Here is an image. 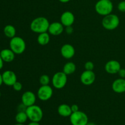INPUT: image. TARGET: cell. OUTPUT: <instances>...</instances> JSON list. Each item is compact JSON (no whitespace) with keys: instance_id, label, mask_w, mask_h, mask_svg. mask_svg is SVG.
<instances>
[{"instance_id":"6da1fadb","label":"cell","mask_w":125,"mask_h":125,"mask_svg":"<svg viewBox=\"0 0 125 125\" xmlns=\"http://www.w3.org/2000/svg\"><path fill=\"white\" fill-rule=\"evenodd\" d=\"M50 22L48 20L44 17H39L34 18L30 24L31 30L34 33H40L48 32Z\"/></svg>"},{"instance_id":"9a60e30c","label":"cell","mask_w":125,"mask_h":125,"mask_svg":"<svg viewBox=\"0 0 125 125\" xmlns=\"http://www.w3.org/2000/svg\"><path fill=\"white\" fill-rule=\"evenodd\" d=\"M60 21L64 27L72 26L75 21L74 14L70 11H65L62 13L60 18Z\"/></svg>"},{"instance_id":"ac0fdd59","label":"cell","mask_w":125,"mask_h":125,"mask_svg":"<svg viewBox=\"0 0 125 125\" xmlns=\"http://www.w3.org/2000/svg\"><path fill=\"white\" fill-rule=\"evenodd\" d=\"M57 112L61 117H70L71 114L73 113L71 109V106L67 104H62L59 105L57 108Z\"/></svg>"},{"instance_id":"8d00e7d4","label":"cell","mask_w":125,"mask_h":125,"mask_svg":"<svg viewBox=\"0 0 125 125\" xmlns=\"http://www.w3.org/2000/svg\"></svg>"},{"instance_id":"5b68a950","label":"cell","mask_w":125,"mask_h":125,"mask_svg":"<svg viewBox=\"0 0 125 125\" xmlns=\"http://www.w3.org/2000/svg\"><path fill=\"white\" fill-rule=\"evenodd\" d=\"M26 113L31 122H40L43 117V112L42 108L35 104L27 107Z\"/></svg>"},{"instance_id":"4fadbf2b","label":"cell","mask_w":125,"mask_h":125,"mask_svg":"<svg viewBox=\"0 0 125 125\" xmlns=\"http://www.w3.org/2000/svg\"><path fill=\"white\" fill-rule=\"evenodd\" d=\"M64 30V26L61 22L54 21L50 24L48 32L51 35L57 36L62 34Z\"/></svg>"},{"instance_id":"d6a6232c","label":"cell","mask_w":125,"mask_h":125,"mask_svg":"<svg viewBox=\"0 0 125 125\" xmlns=\"http://www.w3.org/2000/svg\"><path fill=\"white\" fill-rule=\"evenodd\" d=\"M59 1L62 3H67V2H70L71 0H59Z\"/></svg>"},{"instance_id":"4316f807","label":"cell","mask_w":125,"mask_h":125,"mask_svg":"<svg viewBox=\"0 0 125 125\" xmlns=\"http://www.w3.org/2000/svg\"><path fill=\"white\" fill-rule=\"evenodd\" d=\"M65 31L68 35H70L73 32V28L72 26H67L65 28Z\"/></svg>"},{"instance_id":"d590c367","label":"cell","mask_w":125,"mask_h":125,"mask_svg":"<svg viewBox=\"0 0 125 125\" xmlns=\"http://www.w3.org/2000/svg\"><path fill=\"white\" fill-rule=\"evenodd\" d=\"M1 91H0V98H1Z\"/></svg>"},{"instance_id":"e575fe53","label":"cell","mask_w":125,"mask_h":125,"mask_svg":"<svg viewBox=\"0 0 125 125\" xmlns=\"http://www.w3.org/2000/svg\"><path fill=\"white\" fill-rule=\"evenodd\" d=\"M14 125H24V124H21V123H17V124H15Z\"/></svg>"},{"instance_id":"ffe728a7","label":"cell","mask_w":125,"mask_h":125,"mask_svg":"<svg viewBox=\"0 0 125 125\" xmlns=\"http://www.w3.org/2000/svg\"><path fill=\"white\" fill-rule=\"evenodd\" d=\"M76 70V66L75 63L73 62H68L63 65V73H65L67 76L73 74Z\"/></svg>"},{"instance_id":"7a4b0ae2","label":"cell","mask_w":125,"mask_h":125,"mask_svg":"<svg viewBox=\"0 0 125 125\" xmlns=\"http://www.w3.org/2000/svg\"><path fill=\"white\" fill-rule=\"evenodd\" d=\"M114 5L111 0H99L95 5L96 13L103 17L112 13Z\"/></svg>"},{"instance_id":"277c9868","label":"cell","mask_w":125,"mask_h":125,"mask_svg":"<svg viewBox=\"0 0 125 125\" xmlns=\"http://www.w3.org/2000/svg\"><path fill=\"white\" fill-rule=\"evenodd\" d=\"M101 24H102L103 27L106 30H115L119 26L120 18L117 15L110 13L103 17Z\"/></svg>"},{"instance_id":"8fae6325","label":"cell","mask_w":125,"mask_h":125,"mask_svg":"<svg viewBox=\"0 0 125 125\" xmlns=\"http://www.w3.org/2000/svg\"><path fill=\"white\" fill-rule=\"evenodd\" d=\"M21 103L26 107L32 106L36 102L37 96L32 91H26L21 96Z\"/></svg>"},{"instance_id":"e0dca14e","label":"cell","mask_w":125,"mask_h":125,"mask_svg":"<svg viewBox=\"0 0 125 125\" xmlns=\"http://www.w3.org/2000/svg\"><path fill=\"white\" fill-rule=\"evenodd\" d=\"M0 56L4 62L10 63L15 59V54L10 49L5 48L0 51Z\"/></svg>"},{"instance_id":"83f0119b","label":"cell","mask_w":125,"mask_h":125,"mask_svg":"<svg viewBox=\"0 0 125 125\" xmlns=\"http://www.w3.org/2000/svg\"><path fill=\"white\" fill-rule=\"evenodd\" d=\"M118 76H120V78H124L125 79V68H122L120 70L119 72H118Z\"/></svg>"},{"instance_id":"30bf717a","label":"cell","mask_w":125,"mask_h":125,"mask_svg":"<svg viewBox=\"0 0 125 125\" xmlns=\"http://www.w3.org/2000/svg\"><path fill=\"white\" fill-rule=\"evenodd\" d=\"M121 64L118 61L111 60L106 63L104 65V70L106 72L110 74H115L118 73L121 69Z\"/></svg>"},{"instance_id":"cb8c5ba5","label":"cell","mask_w":125,"mask_h":125,"mask_svg":"<svg viewBox=\"0 0 125 125\" xmlns=\"http://www.w3.org/2000/svg\"><path fill=\"white\" fill-rule=\"evenodd\" d=\"M84 68L85 70L93 71L94 69V63L92 61H87L84 64Z\"/></svg>"},{"instance_id":"7c38bea8","label":"cell","mask_w":125,"mask_h":125,"mask_svg":"<svg viewBox=\"0 0 125 125\" xmlns=\"http://www.w3.org/2000/svg\"><path fill=\"white\" fill-rule=\"evenodd\" d=\"M3 84L7 86H12L17 81V77L14 72L6 70L2 74Z\"/></svg>"},{"instance_id":"4dcf8cb0","label":"cell","mask_w":125,"mask_h":125,"mask_svg":"<svg viewBox=\"0 0 125 125\" xmlns=\"http://www.w3.org/2000/svg\"><path fill=\"white\" fill-rule=\"evenodd\" d=\"M28 125H40V124H39V122H31Z\"/></svg>"},{"instance_id":"f1b7e54d","label":"cell","mask_w":125,"mask_h":125,"mask_svg":"<svg viewBox=\"0 0 125 125\" xmlns=\"http://www.w3.org/2000/svg\"><path fill=\"white\" fill-rule=\"evenodd\" d=\"M71 109H72V112H75L77 111H79V107L77 104H73L71 106Z\"/></svg>"},{"instance_id":"3957f363","label":"cell","mask_w":125,"mask_h":125,"mask_svg":"<svg viewBox=\"0 0 125 125\" xmlns=\"http://www.w3.org/2000/svg\"><path fill=\"white\" fill-rule=\"evenodd\" d=\"M9 47L15 54H21L25 51L26 44L25 41L21 37L15 36L10 39L9 42Z\"/></svg>"},{"instance_id":"2e32d148","label":"cell","mask_w":125,"mask_h":125,"mask_svg":"<svg viewBox=\"0 0 125 125\" xmlns=\"http://www.w3.org/2000/svg\"><path fill=\"white\" fill-rule=\"evenodd\" d=\"M112 89L116 94L125 93V79L119 78L114 81L112 84Z\"/></svg>"},{"instance_id":"836d02e7","label":"cell","mask_w":125,"mask_h":125,"mask_svg":"<svg viewBox=\"0 0 125 125\" xmlns=\"http://www.w3.org/2000/svg\"><path fill=\"white\" fill-rule=\"evenodd\" d=\"M86 125H96L95 123H93V122H88L87 124Z\"/></svg>"},{"instance_id":"484cf974","label":"cell","mask_w":125,"mask_h":125,"mask_svg":"<svg viewBox=\"0 0 125 125\" xmlns=\"http://www.w3.org/2000/svg\"><path fill=\"white\" fill-rule=\"evenodd\" d=\"M118 10L121 12H125V1H122L118 4Z\"/></svg>"},{"instance_id":"9c48e42d","label":"cell","mask_w":125,"mask_h":125,"mask_svg":"<svg viewBox=\"0 0 125 125\" xmlns=\"http://www.w3.org/2000/svg\"><path fill=\"white\" fill-rule=\"evenodd\" d=\"M96 79V75L93 71L85 70L80 76L81 83L85 85H90L94 83Z\"/></svg>"},{"instance_id":"52a82bcc","label":"cell","mask_w":125,"mask_h":125,"mask_svg":"<svg viewBox=\"0 0 125 125\" xmlns=\"http://www.w3.org/2000/svg\"><path fill=\"white\" fill-rule=\"evenodd\" d=\"M70 122L72 125H86L89 122V118L84 112L78 111L71 114Z\"/></svg>"},{"instance_id":"f546056e","label":"cell","mask_w":125,"mask_h":125,"mask_svg":"<svg viewBox=\"0 0 125 125\" xmlns=\"http://www.w3.org/2000/svg\"><path fill=\"white\" fill-rule=\"evenodd\" d=\"M3 66H4V61H2L1 56H0V70L3 68Z\"/></svg>"},{"instance_id":"d4e9b609","label":"cell","mask_w":125,"mask_h":125,"mask_svg":"<svg viewBox=\"0 0 125 125\" xmlns=\"http://www.w3.org/2000/svg\"><path fill=\"white\" fill-rule=\"evenodd\" d=\"M13 90H15L16 92H20L23 89V85L20 82L17 81L13 85H12Z\"/></svg>"},{"instance_id":"5bb4252c","label":"cell","mask_w":125,"mask_h":125,"mask_svg":"<svg viewBox=\"0 0 125 125\" xmlns=\"http://www.w3.org/2000/svg\"><path fill=\"white\" fill-rule=\"evenodd\" d=\"M75 49L71 44L66 43L62 46L61 48V56L65 59H70L75 54Z\"/></svg>"},{"instance_id":"1f68e13d","label":"cell","mask_w":125,"mask_h":125,"mask_svg":"<svg viewBox=\"0 0 125 125\" xmlns=\"http://www.w3.org/2000/svg\"><path fill=\"white\" fill-rule=\"evenodd\" d=\"M3 84V81H2V74L0 73V87L1 86V85Z\"/></svg>"},{"instance_id":"ba28073f","label":"cell","mask_w":125,"mask_h":125,"mask_svg":"<svg viewBox=\"0 0 125 125\" xmlns=\"http://www.w3.org/2000/svg\"><path fill=\"white\" fill-rule=\"evenodd\" d=\"M53 95V89L50 85H41L37 91V97L42 101H46L51 99Z\"/></svg>"},{"instance_id":"8992f818","label":"cell","mask_w":125,"mask_h":125,"mask_svg":"<svg viewBox=\"0 0 125 125\" xmlns=\"http://www.w3.org/2000/svg\"><path fill=\"white\" fill-rule=\"evenodd\" d=\"M68 81L67 75L63 72H56L52 76L51 83L54 88L56 89H62L66 85Z\"/></svg>"},{"instance_id":"7402d4cb","label":"cell","mask_w":125,"mask_h":125,"mask_svg":"<svg viewBox=\"0 0 125 125\" xmlns=\"http://www.w3.org/2000/svg\"><path fill=\"white\" fill-rule=\"evenodd\" d=\"M28 117L26 111H20L18 112L15 116V121L17 123L24 124L28 120Z\"/></svg>"},{"instance_id":"d6986e66","label":"cell","mask_w":125,"mask_h":125,"mask_svg":"<svg viewBox=\"0 0 125 125\" xmlns=\"http://www.w3.org/2000/svg\"><path fill=\"white\" fill-rule=\"evenodd\" d=\"M37 41L38 43L42 46H45L48 45L50 41V34L48 32L39 34Z\"/></svg>"},{"instance_id":"603a6c76","label":"cell","mask_w":125,"mask_h":125,"mask_svg":"<svg viewBox=\"0 0 125 125\" xmlns=\"http://www.w3.org/2000/svg\"><path fill=\"white\" fill-rule=\"evenodd\" d=\"M50 81H51V79H50V76L47 74H42L40 76L39 78V83L41 85H49Z\"/></svg>"},{"instance_id":"44dd1931","label":"cell","mask_w":125,"mask_h":125,"mask_svg":"<svg viewBox=\"0 0 125 125\" xmlns=\"http://www.w3.org/2000/svg\"><path fill=\"white\" fill-rule=\"evenodd\" d=\"M4 34L7 38L12 39L16 36V29L12 24H7L4 28Z\"/></svg>"}]
</instances>
